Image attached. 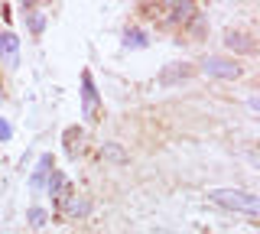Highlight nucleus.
<instances>
[{
  "label": "nucleus",
  "instance_id": "f257e3e1",
  "mask_svg": "<svg viewBox=\"0 0 260 234\" xmlns=\"http://www.w3.org/2000/svg\"><path fill=\"white\" fill-rule=\"evenodd\" d=\"M208 198L218 202V205H224V208H231V212H244V215L260 212V198L254 192H244V189H215Z\"/></svg>",
  "mask_w": 260,
  "mask_h": 234
},
{
  "label": "nucleus",
  "instance_id": "f03ea898",
  "mask_svg": "<svg viewBox=\"0 0 260 234\" xmlns=\"http://www.w3.org/2000/svg\"><path fill=\"white\" fill-rule=\"evenodd\" d=\"M202 72L205 75H215V78H238L241 69L234 65L231 59H221V55H208L205 62H202Z\"/></svg>",
  "mask_w": 260,
  "mask_h": 234
},
{
  "label": "nucleus",
  "instance_id": "7ed1b4c3",
  "mask_svg": "<svg viewBox=\"0 0 260 234\" xmlns=\"http://www.w3.org/2000/svg\"><path fill=\"white\" fill-rule=\"evenodd\" d=\"M81 108H85V117H91L98 114V91H94V82H91V75H81Z\"/></svg>",
  "mask_w": 260,
  "mask_h": 234
},
{
  "label": "nucleus",
  "instance_id": "20e7f679",
  "mask_svg": "<svg viewBox=\"0 0 260 234\" xmlns=\"http://www.w3.org/2000/svg\"><path fill=\"white\" fill-rule=\"evenodd\" d=\"M0 55H4L7 65H20V39H16L13 33H4L0 36Z\"/></svg>",
  "mask_w": 260,
  "mask_h": 234
},
{
  "label": "nucleus",
  "instance_id": "39448f33",
  "mask_svg": "<svg viewBox=\"0 0 260 234\" xmlns=\"http://www.w3.org/2000/svg\"><path fill=\"white\" fill-rule=\"evenodd\" d=\"M49 195H55V198L69 195V179H65L62 173H52V179H49Z\"/></svg>",
  "mask_w": 260,
  "mask_h": 234
},
{
  "label": "nucleus",
  "instance_id": "423d86ee",
  "mask_svg": "<svg viewBox=\"0 0 260 234\" xmlns=\"http://www.w3.org/2000/svg\"><path fill=\"white\" fill-rule=\"evenodd\" d=\"M49 166H52V156L46 153V156L39 159V166H36V173H32V179H29V185H32V189H39V185L46 182V176H49Z\"/></svg>",
  "mask_w": 260,
  "mask_h": 234
},
{
  "label": "nucleus",
  "instance_id": "0eeeda50",
  "mask_svg": "<svg viewBox=\"0 0 260 234\" xmlns=\"http://www.w3.org/2000/svg\"><path fill=\"white\" fill-rule=\"evenodd\" d=\"M124 46H127V49H143V46H146V33H140V29H127V33H124Z\"/></svg>",
  "mask_w": 260,
  "mask_h": 234
},
{
  "label": "nucleus",
  "instance_id": "6e6552de",
  "mask_svg": "<svg viewBox=\"0 0 260 234\" xmlns=\"http://www.w3.org/2000/svg\"><path fill=\"white\" fill-rule=\"evenodd\" d=\"M189 65H173V69H166V72H162V85H173L176 82V78H189Z\"/></svg>",
  "mask_w": 260,
  "mask_h": 234
},
{
  "label": "nucleus",
  "instance_id": "1a4fd4ad",
  "mask_svg": "<svg viewBox=\"0 0 260 234\" xmlns=\"http://www.w3.org/2000/svg\"><path fill=\"white\" fill-rule=\"evenodd\" d=\"M101 159H111V163H124L127 153L120 150V147H114V143H104V147H101Z\"/></svg>",
  "mask_w": 260,
  "mask_h": 234
},
{
  "label": "nucleus",
  "instance_id": "9d476101",
  "mask_svg": "<svg viewBox=\"0 0 260 234\" xmlns=\"http://www.w3.org/2000/svg\"><path fill=\"white\" fill-rule=\"evenodd\" d=\"M228 46H231V49H241V52H254V43H247V36H241V33L228 36Z\"/></svg>",
  "mask_w": 260,
  "mask_h": 234
},
{
  "label": "nucleus",
  "instance_id": "9b49d317",
  "mask_svg": "<svg viewBox=\"0 0 260 234\" xmlns=\"http://www.w3.org/2000/svg\"><path fill=\"white\" fill-rule=\"evenodd\" d=\"M75 140H81V130H78V127H69V130H65V153H69V156H75V153H78Z\"/></svg>",
  "mask_w": 260,
  "mask_h": 234
},
{
  "label": "nucleus",
  "instance_id": "f8f14e48",
  "mask_svg": "<svg viewBox=\"0 0 260 234\" xmlns=\"http://www.w3.org/2000/svg\"><path fill=\"white\" fill-rule=\"evenodd\" d=\"M85 212H88V202H85V198H78V195L72 198L69 205H65V215H69V218H78V215H85Z\"/></svg>",
  "mask_w": 260,
  "mask_h": 234
},
{
  "label": "nucleus",
  "instance_id": "ddd939ff",
  "mask_svg": "<svg viewBox=\"0 0 260 234\" xmlns=\"http://www.w3.org/2000/svg\"><path fill=\"white\" fill-rule=\"evenodd\" d=\"M26 13H29V29H32V33H43V26H46V17L36 10V7H26Z\"/></svg>",
  "mask_w": 260,
  "mask_h": 234
},
{
  "label": "nucleus",
  "instance_id": "4468645a",
  "mask_svg": "<svg viewBox=\"0 0 260 234\" xmlns=\"http://www.w3.org/2000/svg\"><path fill=\"white\" fill-rule=\"evenodd\" d=\"M169 10H173V20L179 23V20H189V17H192L195 4H173V7H169Z\"/></svg>",
  "mask_w": 260,
  "mask_h": 234
},
{
  "label": "nucleus",
  "instance_id": "2eb2a0df",
  "mask_svg": "<svg viewBox=\"0 0 260 234\" xmlns=\"http://www.w3.org/2000/svg\"><path fill=\"white\" fill-rule=\"evenodd\" d=\"M29 224H32V228H43V224H46V212H43V208H29Z\"/></svg>",
  "mask_w": 260,
  "mask_h": 234
},
{
  "label": "nucleus",
  "instance_id": "dca6fc26",
  "mask_svg": "<svg viewBox=\"0 0 260 234\" xmlns=\"http://www.w3.org/2000/svg\"><path fill=\"white\" fill-rule=\"evenodd\" d=\"M10 133H13V127L7 124L4 117H0V140H10Z\"/></svg>",
  "mask_w": 260,
  "mask_h": 234
}]
</instances>
